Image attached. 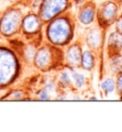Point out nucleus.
I'll list each match as a JSON object with an SVG mask.
<instances>
[{
	"mask_svg": "<svg viewBox=\"0 0 122 132\" xmlns=\"http://www.w3.org/2000/svg\"><path fill=\"white\" fill-rule=\"evenodd\" d=\"M74 78H76V80L77 81V84L79 86L81 85L83 83V77L80 76V75H76V74H74Z\"/></svg>",
	"mask_w": 122,
	"mask_h": 132,
	"instance_id": "f257e3e1",
	"label": "nucleus"
}]
</instances>
